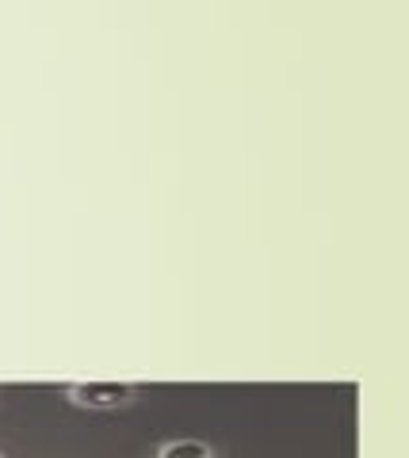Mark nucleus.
I'll return each instance as SVG.
<instances>
[{
  "mask_svg": "<svg viewBox=\"0 0 409 458\" xmlns=\"http://www.w3.org/2000/svg\"><path fill=\"white\" fill-rule=\"evenodd\" d=\"M158 458H215V447L203 439H168L158 447Z\"/></svg>",
  "mask_w": 409,
  "mask_h": 458,
  "instance_id": "nucleus-2",
  "label": "nucleus"
},
{
  "mask_svg": "<svg viewBox=\"0 0 409 458\" xmlns=\"http://www.w3.org/2000/svg\"><path fill=\"white\" fill-rule=\"evenodd\" d=\"M138 386L134 382H77L69 386V401L81 409H92V412H107V409H123L138 401Z\"/></svg>",
  "mask_w": 409,
  "mask_h": 458,
  "instance_id": "nucleus-1",
  "label": "nucleus"
}]
</instances>
